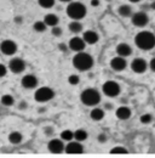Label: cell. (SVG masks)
<instances>
[{
	"label": "cell",
	"instance_id": "cell-20",
	"mask_svg": "<svg viewBox=\"0 0 155 158\" xmlns=\"http://www.w3.org/2000/svg\"><path fill=\"white\" fill-rule=\"evenodd\" d=\"M90 116H91V119H93V120H101V119H103V117H104V111L102 108L96 107V108H93L91 111Z\"/></svg>",
	"mask_w": 155,
	"mask_h": 158
},
{
	"label": "cell",
	"instance_id": "cell-2",
	"mask_svg": "<svg viewBox=\"0 0 155 158\" xmlns=\"http://www.w3.org/2000/svg\"><path fill=\"white\" fill-rule=\"evenodd\" d=\"M73 64H74V67L77 68L78 71L85 72V71H89V69L92 68V66H93V59H92V56L90 54L84 52V51H80V52H78L77 55L74 56Z\"/></svg>",
	"mask_w": 155,
	"mask_h": 158
},
{
	"label": "cell",
	"instance_id": "cell-34",
	"mask_svg": "<svg viewBox=\"0 0 155 158\" xmlns=\"http://www.w3.org/2000/svg\"><path fill=\"white\" fill-rule=\"evenodd\" d=\"M149 67H150V69H152L153 72H155V57L154 59H152L150 63H149Z\"/></svg>",
	"mask_w": 155,
	"mask_h": 158
},
{
	"label": "cell",
	"instance_id": "cell-19",
	"mask_svg": "<svg viewBox=\"0 0 155 158\" xmlns=\"http://www.w3.org/2000/svg\"><path fill=\"white\" fill-rule=\"evenodd\" d=\"M44 22H45V24L49 26V27H55V26H57L58 24L59 20H58L57 15H55V14H49V15L45 16Z\"/></svg>",
	"mask_w": 155,
	"mask_h": 158
},
{
	"label": "cell",
	"instance_id": "cell-21",
	"mask_svg": "<svg viewBox=\"0 0 155 158\" xmlns=\"http://www.w3.org/2000/svg\"><path fill=\"white\" fill-rule=\"evenodd\" d=\"M117 14H119L120 16H122V17H129V16H131L132 10H131V7H130L129 5H121V6L117 9Z\"/></svg>",
	"mask_w": 155,
	"mask_h": 158
},
{
	"label": "cell",
	"instance_id": "cell-12",
	"mask_svg": "<svg viewBox=\"0 0 155 158\" xmlns=\"http://www.w3.org/2000/svg\"><path fill=\"white\" fill-rule=\"evenodd\" d=\"M149 22V17L144 11H138L132 16V23L137 27H144Z\"/></svg>",
	"mask_w": 155,
	"mask_h": 158
},
{
	"label": "cell",
	"instance_id": "cell-38",
	"mask_svg": "<svg viewBox=\"0 0 155 158\" xmlns=\"http://www.w3.org/2000/svg\"><path fill=\"white\" fill-rule=\"evenodd\" d=\"M152 9L155 10V0H153V2H152Z\"/></svg>",
	"mask_w": 155,
	"mask_h": 158
},
{
	"label": "cell",
	"instance_id": "cell-10",
	"mask_svg": "<svg viewBox=\"0 0 155 158\" xmlns=\"http://www.w3.org/2000/svg\"><path fill=\"white\" fill-rule=\"evenodd\" d=\"M47 148H49V151L51 152V153H55V155H58V153H61V152H63L64 151V143H63V140L61 139H54V140H51L50 142H49V145H47Z\"/></svg>",
	"mask_w": 155,
	"mask_h": 158
},
{
	"label": "cell",
	"instance_id": "cell-41",
	"mask_svg": "<svg viewBox=\"0 0 155 158\" xmlns=\"http://www.w3.org/2000/svg\"><path fill=\"white\" fill-rule=\"evenodd\" d=\"M107 1H110V0H107Z\"/></svg>",
	"mask_w": 155,
	"mask_h": 158
},
{
	"label": "cell",
	"instance_id": "cell-28",
	"mask_svg": "<svg viewBox=\"0 0 155 158\" xmlns=\"http://www.w3.org/2000/svg\"><path fill=\"white\" fill-rule=\"evenodd\" d=\"M73 138H74V131L72 130H63L61 133V139L64 141H72Z\"/></svg>",
	"mask_w": 155,
	"mask_h": 158
},
{
	"label": "cell",
	"instance_id": "cell-42",
	"mask_svg": "<svg viewBox=\"0 0 155 158\" xmlns=\"http://www.w3.org/2000/svg\"><path fill=\"white\" fill-rule=\"evenodd\" d=\"M152 1H153V0H152Z\"/></svg>",
	"mask_w": 155,
	"mask_h": 158
},
{
	"label": "cell",
	"instance_id": "cell-11",
	"mask_svg": "<svg viewBox=\"0 0 155 158\" xmlns=\"http://www.w3.org/2000/svg\"><path fill=\"white\" fill-rule=\"evenodd\" d=\"M69 49L72 51H75V52H80V51H84L85 46H86V43L84 41L82 38H79V37H74L69 40V44H68Z\"/></svg>",
	"mask_w": 155,
	"mask_h": 158
},
{
	"label": "cell",
	"instance_id": "cell-32",
	"mask_svg": "<svg viewBox=\"0 0 155 158\" xmlns=\"http://www.w3.org/2000/svg\"><path fill=\"white\" fill-rule=\"evenodd\" d=\"M51 33H52L55 37H61V34H62V29H61L58 26H55V27H52Z\"/></svg>",
	"mask_w": 155,
	"mask_h": 158
},
{
	"label": "cell",
	"instance_id": "cell-14",
	"mask_svg": "<svg viewBox=\"0 0 155 158\" xmlns=\"http://www.w3.org/2000/svg\"><path fill=\"white\" fill-rule=\"evenodd\" d=\"M126 66H127V62H126V60L125 57H122V56H116L114 59H112L110 61V67L116 71V72H121V71H124L125 68H126Z\"/></svg>",
	"mask_w": 155,
	"mask_h": 158
},
{
	"label": "cell",
	"instance_id": "cell-15",
	"mask_svg": "<svg viewBox=\"0 0 155 158\" xmlns=\"http://www.w3.org/2000/svg\"><path fill=\"white\" fill-rule=\"evenodd\" d=\"M21 84L26 89H33V88H35L38 85V79H37L35 76H33V74H27V76H24L22 78Z\"/></svg>",
	"mask_w": 155,
	"mask_h": 158
},
{
	"label": "cell",
	"instance_id": "cell-1",
	"mask_svg": "<svg viewBox=\"0 0 155 158\" xmlns=\"http://www.w3.org/2000/svg\"><path fill=\"white\" fill-rule=\"evenodd\" d=\"M135 44L141 50H152L155 48V35L149 31H142L135 37Z\"/></svg>",
	"mask_w": 155,
	"mask_h": 158
},
{
	"label": "cell",
	"instance_id": "cell-29",
	"mask_svg": "<svg viewBox=\"0 0 155 158\" xmlns=\"http://www.w3.org/2000/svg\"><path fill=\"white\" fill-rule=\"evenodd\" d=\"M39 5L44 9H50L55 5V0H38Z\"/></svg>",
	"mask_w": 155,
	"mask_h": 158
},
{
	"label": "cell",
	"instance_id": "cell-18",
	"mask_svg": "<svg viewBox=\"0 0 155 158\" xmlns=\"http://www.w3.org/2000/svg\"><path fill=\"white\" fill-rule=\"evenodd\" d=\"M115 114L120 120H126V119H129L131 117V110L129 107H126V106H121V107H119L116 110Z\"/></svg>",
	"mask_w": 155,
	"mask_h": 158
},
{
	"label": "cell",
	"instance_id": "cell-36",
	"mask_svg": "<svg viewBox=\"0 0 155 158\" xmlns=\"http://www.w3.org/2000/svg\"><path fill=\"white\" fill-rule=\"evenodd\" d=\"M91 5L95 6V7L98 6V5H99V0H91Z\"/></svg>",
	"mask_w": 155,
	"mask_h": 158
},
{
	"label": "cell",
	"instance_id": "cell-25",
	"mask_svg": "<svg viewBox=\"0 0 155 158\" xmlns=\"http://www.w3.org/2000/svg\"><path fill=\"white\" fill-rule=\"evenodd\" d=\"M33 28H34L35 32L41 33V32H45V31H46V24H45L44 21H37V22L33 24Z\"/></svg>",
	"mask_w": 155,
	"mask_h": 158
},
{
	"label": "cell",
	"instance_id": "cell-16",
	"mask_svg": "<svg viewBox=\"0 0 155 158\" xmlns=\"http://www.w3.org/2000/svg\"><path fill=\"white\" fill-rule=\"evenodd\" d=\"M116 54L119 56H122V57H126V56H130L132 54V49L129 44L126 43H120L117 46H116Z\"/></svg>",
	"mask_w": 155,
	"mask_h": 158
},
{
	"label": "cell",
	"instance_id": "cell-5",
	"mask_svg": "<svg viewBox=\"0 0 155 158\" xmlns=\"http://www.w3.org/2000/svg\"><path fill=\"white\" fill-rule=\"evenodd\" d=\"M54 96H55V91L51 88L42 86V88H39L38 90L35 91L34 99L38 102H47V101L54 99Z\"/></svg>",
	"mask_w": 155,
	"mask_h": 158
},
{
	"label": "cell",
	"instance_id": "cell-13",
	"mask_svg": "<svg viewBox=\"0 0 155 158\" xmlns=\"http://www.w3.org/2000/svg\"><path fill=\"white\" fill-rule=\"evenodd\" d=\"M131 68L135 73H144L148 68V63L147 61L143 59H135L131 62Z\"/></svg>",
	"mask_w": 155,
	"mask_h": 158
},
{
	"label": "cell",
	"instance_id": "cell-31",
	"mask_svg": "<svg viewBox=\"0 0 155 158\" xmlns=\"http://www.w3.org/2000/svg\"><path fill=\"white\" fill-rule=\"evenodd\" d=\"M152 120H153L152 114H149V113H145V114H143V116L141 117V122H142L143 124H149Z\"/></svg>",
	"mask_w": 155,
	"mask_h": 158
},
{
	"label": "cell",
	"instance_id": "cell-39",
	"mask_svg": "<svg viewBox=\"0 0 155 158\" xmlns=\"http://www.w3.org/2000/svg\"><path fill=\"white\" fill-rule=\"evenodd\" d=\"M129 1H130V2H139L141 0H129Z\"/></svg>",
	"mask_w": 155,
	"mask_h": 158
},
{
	"label": "cell",
	"instance_id": "cell-33",
	"mask_svg": "<svg viewBox=\"0 0 155 158\" xmlns=\"http://www.w3.org/2000/svg\"><path fill=\"white\" fill-rule=\"evenodd\" d=\"M6 72H7L6 67H5L2 63H0V78L4 77V76H6Z\"/></svg>",
	"mask_w": 155,
	"mask_h": 158
},
{
	"label": "cell",
	"instance_id": "cell-22",
	"mask_svg": "<svg viewBox=\"0 0 155 158\" xmlns=\"http://www.w3.org/2000/svg\"><path fill=\"white\" fill-rule=\"evenodd\" d=\"M69 31L73 33H80L82 31V24L77 20H73V22L69 23Z\"/></svg>",
	"mask_w": 155,
	"mask_h": 158
},
{
	"label": "cell",
	"instance_id": "cell-7",
	"mask_svg": "<svg viewBox=\"0 0 155 158\" xmlns=\"http://www.w3.org/2000/svg\"><path fill=\"white\" fill-rule=\"evenodd\" d=\"M0 50L4 55H14L17 51V45L12 40H4L0 44Z\"/></svg>",
	"mask_w": 155,
	"mask_h": 158
},
{
	"label": "cell",
	"instance_id": "cell-4",
	"mask_svg": "<svg viewBox=\"0 0 155 158\" xmlns=\"http://www.w3.org/2000/svg\"><path fill=\"white\" fill-rule=\"evenodd\" d=\"M80 100L84 105L86 106H96L97 103L101 101V95L97 91L96 89H85L81 95H80Z\"/></svg>",
	"mask_w": 155,
	"mask_h": 158
},
{
	"label": "cell",
	"instance_id": "cell-23",
	"mask_svg": "<svg viewBox=\"0 0 155 158\" xmlns=\"http://www.w3.org/2000/svg\"><path fill=\"white\" fill-rule=\"evenodd\" d=\"M9 141H10L11 143L17 145V143H19V142L22 141V134H21L19 131H12V133L9 135Z\"/></svg>",
	"mask_w": 155,
	"mask_h": 158
},
{
	"label": "cell",
	"instance_id": "cell-35",
	"mask_svg": "<svg viewBox=\"0 0 155 158\" xmlns=\"http://www.w3.org/2000/svg\"><path fill=\"white\" fill-rule=\"evenodd\" d=\"M98 141H99V142H104V141H107V136H105L104 134H99V136H98Z\"/></svg>",
	"mask_w": 155,
	"mask_h": 158
},
{
	"label": "cell",
	"instance_id": "cell-40",
	"mask_svg": "<svg viewBox=\"0 0 155 158\" xmlns=\"http://www.w3.org/2000/svg\"><path fill=\"white\" fill-rule=\"evenodd\" d=\"M59 1H62V2H70L72 0H59Z\"/></svg>",
	"mask_w": 155,
	"mask_h": 158
},
{
	"label": "cell",
	"instance_id": "cell-26",
	"mask_svg": "<svg viewBox=\"0 0 155 158\" xmlns=\"http://www.w3.org/2000/svg\"><path fill=\"white\" fill-rule=\"evenodd\" d=\"M129 151L122 146H116L110 150V155H127Z\"/></svg>",
	"mask_w": 155,
	"mask_h": 158
},
{
	"label": "cell",
	"instance_id": "cell-17",
	"mask_svg": "<svg viewBox=\"0 0 155 158\" xmlns=\"http://www.w3.org/2000/svg\"><path fill=\"white\" fill-rule=\"evenodd\" d=\"M82 39H84V41H85L86 44H96L97 41H98V39H99V37H98L97 32L90 29V31H86V32L84 33Z\"/></svg>",
	"mask_w": 155,
	"mask_h": 158
},
{
	"label": "cell",
	"instance_id": "cell-30",
	"mask_svg": "<svg viewBox=\"0 0 155 158\" xmlns=\"http://www.w3.org/2000/svg\"><path fill=\"white\" fill-rule=\"evenodd\" d=\"M79 81H80V79H79V77L75 76V74H72V76L68 77V83H69L70 85H78Z\"/></svg>",
	"mask_w": 155,
	"mask_h": 158
},
{
	"label": "cell",
	"instance_id": "cell-9",
	"mask_svg": "<svg viewBox=\"0 0 155 158\" xmlns=\"http://www.w3.org/2000/svg\"><path fill=\"white\" fill-rule=\"evenodd\" d=\"M9 68L12 73H22L26 68V63L22 59L18 57H14L9 62Z\"/></svg>",
	"mask_w": 155,
	"mask_h": 158
},
{
	"label": "cell",
	"instance_id": "cell-3",
	"mask_svg": "<svg viewBox=\"0 0 155 158\" xmlns=\"http://www.w3.org/2000/svg\"><path fill=\"white\" fill-rule=\"evenodd\" d=\"M86 6L79 1H70L69 5L67 6V15L72 19V20H81L86 16Z\"/></svg>",
	"mask_w": 155,
	"mask_h": 158
},
{
	"label": "cell",
	"instance_id": "cell-24",
	"mask_svg": "<svg viewBox=\"0 0 155 158\" xmlns=\"http://www.w3.org/2000/svg\"><path fill=\"white\" fill-rule=\"evenodd\" d=\"M74 139L79 141V142H81V141H85L86 139H87V133L85 131V130H82V129H78L74 131Z\"/></svg>",
	"mask_w": 155,
	"mask_h": 158
},
{
	"label": "cell",
	"instance_id": "cell-8",
	"mask_svg": "<svg viewBox=\"0 0 155 158\" xmlns=\"http://www.w3.org/2000/svg\"><path fill=\"white\" fill-rule=\"evenodd\" d=\"M64 150L67 155H81L84 152V147L79 141H69Z\"/></svg>",
	"mask_w": 155,
	"mask_h": 158
},
{
	"label": "cell",
	"instance_id": "cell-6",
	"mask_svg": "<svg viewBox=\"0 0 155 158\" xmlns=\"http://www.w3.org/2000/svg\"><path fill=\"white\" fill-rule=\"evenodd\" d=\"M102 89H103V93L109 98H115L120 94V85L114 80H107L103 84Z\"/></svg>",
	"mask_w": 155,
	"mask_h": 158
},
{
	"label": "cell",
	"instance_id": "cell-37",
	"mask_svg": "<svg viewBox=\"0 0 155 158\" xmlns=\"http://www.w3.org/2000/svg\"><path fill=\"white\" fill-rule=\"evenodd\" d=\"M59 49L62 51H67V45L66 44H59Z\"/></svg>",
	"mask_w": 155,
	"mask_h": 158
},
{
	"label": "cell",
	"instance_id": "cell-27",
	"mask_svg": "<svg viewBox=\"0 0 155 158\" xmlns=\"http://www.w3.org/2000/svg\"><path fill=\"white\" fill-rule=\"evenodd\" d=\"M14 102H15V100H14V98H12L10 94L2 95V98H1V103H2L4 106H12Z\"/></svg>",
	"mask_w": 155,
	"mask_h": 158
}]
</instances>
